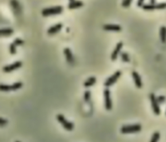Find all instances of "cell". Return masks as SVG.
Listing matches in <instances>:
<instances>
[{
  "mask_svg": "<svg viewBox=\"0 0 166 142\" xmlns=\"http://www.w3.org/2000/svg\"><path fill=\"white\" fill-rule=\"evenodd\" d=\"M64 11V7L62 6H55L49 8L43 9L41 13L43 17H47L51 16H55L61 14Z\"/></svg>",
  "mask_w": 166,
  "mask_h": 142,
  "instance_id": "cell-1",
  "label": "cell"
},
{
  "mask_svg": "<svg viewBox=\"0 0 166 142\" xmlns=\"http://www.w3.org/2000/svg\"><path fill=\"white\" fill-rule=\"evenodd\" d=\"M141 130V125L140 124L135 125H123L120 129L121 133L123 134H131L138 133Z\"/></svg>",
  "mask_w": 166,
  "mask_h": 142,
  "instance_id": "cell-2",
  "label": "cell"
},
{
  "mask_svg": "<svg viewBox=\"0 0 166 142\" xmlns=\"http://www.w3.org/2000/svg\"><path fill=\"white\" fill-rule=\"evenodd\" d=\"M57 120L64 127V129L67 131H71L74 129V124L72 122L68 121L62 114H58L56 116Z\"/></svg>",
  "mask_w": 166,
  "mask_h": 142,
  "instance_id": "cell-3",
  "label": "cell"
},
{
  "mask_svg": "<svg viewBox=\"0 0 166 142\" xmlns=\"http://www.w3.org/2000/svg\"><path fill=\"white\" fill-rule=\"evenodd\" d=\"M121 75V71H116L113 75H111L105 81V82H104V86L108 88H109L110 86L115 84V83L117 82V81L119 79Z\"/></svg>",
  "mask_w": 166,
  "mask_h": 142,
  "instance_id": "cell-4",
  "label": "cell"
},
{
  "mask_svg": "<svg viewBox=\"0 0 166 142\" xmlns=\"http://www.w3.org/2000/svg\"><path fill=\"white\" fill-rule=\"evenodd\" d=\"M103 95L105 98V107L106 110H110L112 109V102L111 99L110 91L109 88H106L103 91Z\"/></svg>",
  "mask_w": 166,
  "mask_h": 142,
  "instance_id": "cell-5",
  "label": "cell"
},
{
  "mask_svg": "<svg viewBox=\"0 0 166 142\" xmlns=\"http://www.w3.org/2000/svg\"><path fill=\"white\" fill-rule=\"evenodd\" d=\"M149 98L151 103V106H152V109L154 112V113L156 115H159L160 114V109L157 97H155L154 94H150L149 95Z\"/></svg>",
  "mask_w": 166,
  "mask_h": 142,
  "instance_id": "cell-6",
  "label": "cell"
},
{
  "mask_svg": "<svg viewBox=\"0 0 166 142\" xmlns=\"http://www.w3.org/2000/svg\"><path fill=\"white\" fill-rule=\"evenodd\" d=\"M22 66V62L21 61H16L15 62L11 64L4 66L3 68V71L5 73H11L14 70L18 69V68H21Z\"/></svg>",
  "mask_w": 166,
  "mask_h": 142,
  "instance_id": "cell-7",
  "label": "cell"
},
{
  "mask_svg": "<svg viewBox=\"0 0 166 142\" xmlns=\"http://www.w3.org/2000/svg\"><path fill=\"white\" fill-rule=\"evenodd\" d=\"M123 43L122 42H119L118 43H117L116 47L114 48V51H112V55H111V60L112 61H116L117 60L119 54L120 53L122 48H123Z\"/></svg>",
  "mask_w": 166,
  "mask_h": 142,
  "instance_id": "cell-8",
  "label": "cell"
},
{
  "mask_svg": "<svg viewBox=\"0 0 166 142\" xmlns=\"http://www.w3.org/2000/svg\"><path fill=\"white\" fill-rule=\"evenodd\" d=\"M102 29L106 31H113V32H119L122 30L121 26L118 24H105L102 26Z\"/></svg>",
  "mask_w": 166,
  "mask_h": 142,
  "instance_id": "cell-9",
  "label": "cell"
},
{
  "mask_svg": "<svg viewBox=\"0 0 166 142\" xmlns=\"http://www.w3.org/2000/svg\"><path fill=\"white\" fill-rule=\"evenodd\" d=\"M62 27H63V24L61 23H58L55 24V26H51L49 28L47 29V33L48 35H54V34H56L58 32H59Z\"/></svg>",
  "mask_w": 166,
  "mask_h": 142,
  "instance_id": "cell-10",
  "label": "cell"
},
{
  "mask_svg": "<svg viewBox=\"0 0 166 142\" xmlns=\"http://www.w3.org/2000/svg\"><path fill=\"white\" fill-rule=\"evenodd\" d=\"M64 54L66 57V59L67 62H68L70 64H72L74 62V57L73 55V53L70 48L66 47L64 49Z\"/></svg>",
  "mask_w": 166,
  "mask_h": 142,
  "instance_id": "cell-11",
  "label": "cell"
},
{
  "mask_svg": "<svg viewBox=\"0 0 166 142\" xmlns=\"http://www.w3.org/2000/svg\"><path fill=\"white\" fill-rule=\"evenodd\" d=\"M132 76H133V80L134 82V84L138 88H141L142 87V81H141V79L140 75L138 74V73L134 71L132 72Z\"/></svg>",
  "mask_w": 166,
  "mask_h": 142,
  "instance_id": "cell-12",
  "label": "cell"
},
{
  "mask_svg": "<svg viewBox=\"0 0 166 142\" xmlns=\"http://www.w3.org/2000/svg\"><path fill=\"white\" fill-rule=\"evenodd\" d=\"M83 5H84V3H83L82 1H79V0H78V1H76V0H75V1L74 2H70V3L68 4L67 7L69 9L71 10V9L80 8L82 7Z\"/></svg>",
  "mask_w": 166,
  "mask_h": 142,
  "instance_id": "cell-13",
  "label": "cell"
},
{
  "mask_svg": "<svg viewBox=\"0 0 166 142\" xmlns=\"http://www.w3.org/2000/svg\"><path fill=\"white\" fill-rule=\"evenodd\" d=\"M14 33V30L12 28L6 27L3 28L0 30V35L2 36H11Z\"/></svg>",
  "mask_w": 166,
  "mask_h": 142,
  "instance_id": "cell-14",
  "label": "cell"
},
{
  "mask_svg": "<svg viewBox=\"0 0 166 142\" xmlns=\"http://www.w3.org/2000/svg\"><path fill=\"white\" fill-rule=\"evenodd\" d=\"M96 81H97V79L95 77H91L85 81L83 85H84L85 88H90L92 86L94 85L96 83Z\"/></svg>",
  "mask_w": 166,
  "mask_h": 142,
  "instance_id": "cell-15",
  "label": "cell"
},
{
  "mask_svg": "<svg viewBox=\"0 0 166 142\" xmlns=\"http://www.w3.org/2000/svg\"><path fill=\"white\" fill-rule=\"evenodd\" d=\"M160 36L162 43L166 42V27L162 26L160 29Z\"/></svg>",
  "mask_w": 166,
  "mask_h": 142,
  "instance_id": "cell-16",
  "label": "cell"
},
{
  "mask_svg": "<svg viewBox=\"0 0 166 142\" xmlns=\"http://www.w3.org/2000/svg\"><path fill=\"white\" fill-rule=\"evenodd\" d=\"M23 86V83L22 82H16L13 83L12 85H11V90L12 91H15L18 89H20Z\"/></svg>",
  "mask_w": 166,
  "mask_h": 142,
  "instance_id": "cell-17",
  "label": "cell"
},
{
  "mask_svg": "<svg viewBox=\"0 0 166 142\" xmlns=\"http://www.w3.org/2000/svg\"><path fill=\"white\" fill-rule=\"evenodd\" d=\"M120 56L121 58V60L123 61V62H130L129 55L127 53L121 52Z\"/></svg>",
  "mask_w": 166,
  "mask_h": 142,
  "instance_id": "cell-18",
  "label": "cell"
},
{
  "mask_svg": "<svg viewBox=\"0 0 166 142\" xmlns=\"http://www.w3.org/2000/svg\"><path fill=\"white\" fill-rule=\"evenodd\" d=\"M160 138V134L159 132H155V133L153 134L151 139L150 140V142H158Z\"/></svg>",
  "mask_w": 166,
  "mask_h": 142,
  "instance_id": "cell-19",
  "label": "cell"
},
{
  "mask_svg": "<svg viewBox=\"0 0 166 142\" xmlns=\"http://www.w3.org/2000/svg\"><path fill=\"white\" fill-rule=\"evenodd\" d=\"M156 5H152V4H144L142 9L145 11H153V10L156 9Z\"/></svg>",
  "mask_w": 166,
  "mask_h": 142,
  "instance_id": "cell-20",
  "label": "cell"
},
{
  "mask_svg": "<svg viewBox=\"0 0 166 142\" xmlns=\"http://www.w3.org/2000/svg\"><path fill=\"white\" fill-rule=\"evenodd\" d=\"M84 100L86 102H89L91 100V92L86 90L84 94Z\"/></svg>",
  "mask_w": 166,
  "mask_h": 142,
  "instance_id": "cell-21",
  "label": "cell"
},
{
  "mask_svg": "<svg viewBox=\"0 0 166 142\" xmlns=\"http://www.w3.org/2000/svg\"><path fill=\"white\" fill-rule=\"evenodd\" d=\"M9 53L11 55H14L16 53V46L13 42L9 45Z\"/></svg>",
  "mask_w": 166,
  "mask_h": 142,
  "instance_id": "cell-22",
  "label": "cell"
},
{
  "mask_svg": "<svg viewBox=\"0 0 166 142\" xmlns=\"http://www.w3.org/2000/svg\"><path fill=\"white\" fill-rule=\"evenodd\" d=\"M0 90L2 92H9L11 91V85H1L0 86Z\"/></svg>",
  "mask_w": 166,
  "mask_h": 142,
  "instance_id": "cell-23",
  "label": "cell"
},
{
  "mask_svg": "<svg viewBox=\"0 0 166 142\" xmlns=\"http://www.w3.org/2000/svg\"><path fill=\"white\" fill-rule=\"evenodd\" d=\"M13 43L15 44L16 46H22L23 43H24V42L23 40H22L21 38H16L13 41Z\"/></svg>",
  "mask_w": 166,
  "mask_h": 142,
  "instance_id": "cell-24",
  "label": "cell"
},
{
  "mask_svg": "<svg viewBox=\"0 0 166 142\" xmlns=\"http://www.w3.org/2000/svg\"><path fill=\"white\" fill-rule=\"evenodd\" d=\"M132 2H133V0H123L121 5L125 8H127L130 5Z\"/></svg>",
  "mask_w": 166,
  "mask_h": 142,
  "instance_id": "cell-25",
  "label": "cell"
},
{
  "mask_svg": "<svg viewBox=\"0 0 166 142\" xmlns=\"http://www.w3.org/2000/svg\"><path fill=\"white\" fill-rule=\"evenodd\" d=\"M156 9H164L166 8V3H160L156 4Z\"/></svg>",
  "mask_w": 166,
  "mask_h": 142,
  "instance_id": "cell-26",
  "label": "cell"
},
{
  "mask_svg": "<svg viewBox=\"0 0 166 142\" xmlns=\"http://www.w3.org/2000/svg\"><path fill=\"white\" fill-rule=\"evenodd\" d=\"M157 101L158 102L159 104H162L164 103V102L166 100V98L164 97V96H162V95H160L159 97H158L157 98Z\"/></svg>",
  "mask_w": 166,
  "mask_h": 142,
  "instance_id": "cell-27",
  "label": "cell"
},
{
  "mask_svg": "<svg viewBox=\"0 0 166 142\" xmlns=\"http://www.w3.org/2000/svg\"><path fill=\"white\" fill-rule=\"evenodd\" d=\"M8 123V121L5 119H3V118H0V126H1L2 127V126H5Z\"/></svg>",
  "mask_w": 166,
  "mask_h": 142,
  "instance_id": "cell-28",
  "label": "cell"
},
{
  "mask_svg": "<svg viewBox=\"0 0 166 142\" xmlns=\"http://www.w3.org/2000/svg\"><path fill=\"white\" fill-rule=\"evenodd\" d=\"M145 0H138L137 2V6L139 7H142L144 5Z\"/></svg>",
  "mask_w": 166,
  "mask_h": 142,
  "instance_id": "cell-29",
  "label": "cell"
},
{
  "mask_svg": "<svg viewBox=\"0 0 166 142\" xmlns=\"http://www.w3.org/2000/svg\"><path fill=\"white\" fill-rule=\"evenodd\" d=\"M157 1L156 0H150V4H152V5H156L157 3Z\"/></svg>",
  "mask_w": 166,
  "mask_h": 142,
  "instance_id": "cell-30",
  "label": "cell"
},
{
  "mask_svg": "<svg viewBox=\"0 0 166 142\" xmlns=\"http://www.w3.org/2000/svg\"><path fill=\"white\" fill-rule=\"evenodd\" d=\"M69 1H70V2H74V1H75V0H69Z\"/></svg>",
  "mask_w": 166,
  "mask_h": 142,
  "instance_id": "cell-31",
  "label": "cell"
},
{
  "mask_svg": "<svg viewBox=\"0 0 166 142\" xmlns=\"http://www.w3.org/2000/svg\"><path fill=\"white\" fill-rule=\"evenodd\" d=\"M15 142H20V141H16Z\"/></svg>",
  "mask_w": 166,
  "mask_h": 142,
  "instance_id": "cell-32",
  "label": "cell"
}]
</instances>
